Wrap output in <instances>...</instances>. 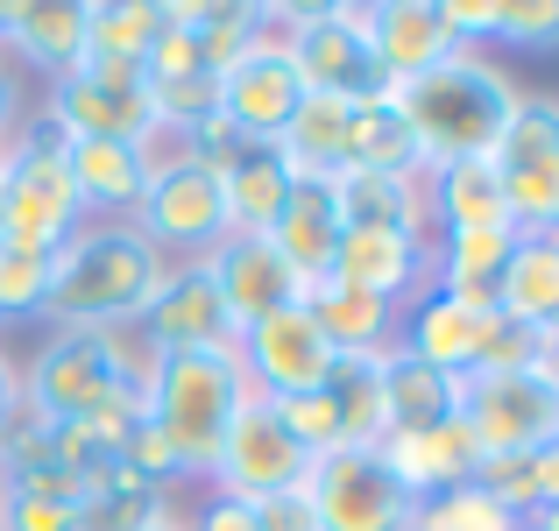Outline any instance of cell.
I'll return each mask as SVG.
<instances>
[{"instance_id": "cell-15", "label": "cell", "mask_w": 559, "mask_h": 531, "mask_svg": "<svg viewBox=\"0 0 559 531\" xmlns=\"http://www.w3.org/2000/svg\"><path fill=\"white\" fill-rule=\"evenodd\" d=\"M135 333L156 354H213V347H234V319H227V305H219L205 262H170L164 284H156V298L142 305Z\"/></svg>"}, {"instance_id": "cell-44", "label": "cell", "mask_w": 559, "mask_h": 531, "mask_svg": "<svg viewBox=\"0 0 559 531\" xmlns=\"http://www.w3.org/2000/svg\"><path fill=\"white\" fill-rule=\"evenodd\" d=\"M14 404H22V368H14L8 347H0V425L14 418Z\"/></svg>"}, {"instance_id": "cell-11", "label": "cell", "mask_w": 559, "mask_h": 531, "mask_svg": "<svg viewBox=\"0 0 559 531\" xmlns=\"http://www.w3.org/2000/svg\"><path fill=\"white\" fill-rule=\"evenodd\" d=\"M298 489H305V504H312L319 531H411V518H418V504H411L404 482L382 468L376 447L319 453Z\"/></svg>"}, {"instance_id": "cell-6", "label": "cell", "mask_w": 559, "mask_h": 531, "mask_svg": "<svg viewBox=\"0 0 559 531\" xmlns=\"http://www.w3.org/2000/svg\"><path fill=\"white\" fill-rule=\"evenodd\" d=\"M276 43H284L290 71H298L305 99H341V107L390 99V79H382L376 43H369V8H355V0L284 8L276 14Z\"/></svg>"}, {"instance_id": "cell-29", "label": "cell", "mask_w": 559, "mask_h": 531, "mask_svg": "<svg viewBox=\"0 0 559 531\" xmlns=\"http://www.w3.org/2000/svg\"><path fill=\"white\" fill-rule=\"evenodd\" d=\"M425 205H432V234H475V227H510L503 185H496L489 156L425 170Z\"/></svg>"}, {"instance_id": "cell-43", "label": "cell", "mask_w": 559, "mask_h": 531, "mask_svg": "<svg viewBox=\"0 0 559 531\" xmlns=\"http://www.w3.org/2000/svg\"><path fill=\"white\" fill-rule=\"evenodd\" d=\"M22 128V71L8 64V50H0V142Z\"/></svg>"}, {"instance_id": "cell-18", "label": "cell", "mask_w": 559, "mask_h": 531, "mask_svg": "<svg viewBox=\"0 0 559 531\" xmlns=\"http://www.w3.org/2000/svg\"><path fill=\"white\" fill-rule=\"evenodd\" d=\"M489 312H496V305H467V298H453V291L425 284L418 298L396 312V347L467 382V368H475V347H481V333H489Z\"/></svg>"}, {"instance_id": "cell-23", "label": "cell", "mask_w": 559, "mask_h": 531, "mask_svg": "<svg viewBox=\"0 0 559 531\" xmlns=\"http://www.w3.org/2000/svg\"><path fill=\"white\" fill-rule=\"evenodd\" d=\"M0 50H8V64L36 71L43 85L64 79L85 57V0H14Z\"/></svg>"}, {"instance_id": "cell-42", "label": "cell", "mask_w": 559, "mask_h": 531, "mask_svg": "<svg viewBox=\"0 0 559 531\" xmlns=\"http://www.w3.org/2000/svg\"><path fill=\"white\" fill-rule=\"evenodd\" d=\"M255 531H319V518L305 504V489H284V496H262L255 504Z\"/></svg>"}, {"instance_id": "cell-13", "label": "cell", "mask_w": 559, "mask_h": 531, "mask_svg": "<svg viewBox=\"0 0 559 531\" xmlns=\"http://www.w3.org/2000/svg\"><path fill=\"white\" fill-rule=\"evenodd\" d=\"M305 468H312V453L290 439V425L276 418V404L270 397H248L241 418H234V433H227V447H219V461H213V475H205V489L262 504V496L298 489Z\"/></svg>"}, {"instance_id": "cell-10", "label": "cell", "mask_w": 559, "mask_h": 531, "mask_svg": "<svg viewBox=\"0 0 559 531\" xmlns=\"http://www.w3.org/2000/svg\"><path fill=\"white\" fill-rule=\"evenodd\" d=\"M461 425L481 453H538L559 439V376L546 362L461 382Z\"/></svg>"}, {"instance_id": "cell-37", "label": "cell", "mask_w": 559, "mask_h": 531, "mask_svg": "<svg viewBox=\"0 0 559 531\" xmlns=\"http://www.w3.org/2000/svg\"><path fill=\"white\" fill-rule=\"evenodd\" d=\"M43 298H50V256H43V248L0 241V327L43 319Z\"/></svg>"}, {"instance_id": "cell-27", "label": "cell", "mask_w": 559, "mask_h": 531, "mask_svg": "<svg viewBox=\"0 0 559 531\" xmlns=\"http://www.w3.org/2000/svg\"><path fill=\"white\" fill-rule=\"evenodd\" d=\"M305 312L319 319V333L333 341V354H390L396 347V305L341 284V276L305 284Z\"/></svg>"}, {"instance_id": "cell-12", "label": "cell", "mask_w": 559, "mask_h": 531, "mask_svg": "<svg viewBox=\"0 0 559 531\" xmlns=\"http://www.w3.org/2000/svg\"><path fill=\"white\" fill-rule=\"evenodd\" d=\"M234 362H241V376H248L255 397L284 404V397L319 390L341 354H333V341L319 333V319L305 312V298H298V305H284V312H270V319L234 333Z\"/></svg>"}, {"instance_id": "cell-19", "label": "cell", "mask_w": 559, "mask_h": 531, "mask_svg": "<svg viewBox=\"0 0 559 531\" xmlns=\"http://www.w3.org/2000/svg\"><path fill=\"white\" fill-rule=\"evenodd\" d=\"M369 43H376V64L390 79V93L439 71L447 57H461L439 0H369Z\"/></svg>"}, {"instance_id": "cell-7", "label": "cell", "mask_w": 559, "mask_h": 531, "mask_svg": "<svg viewBox=\"0 0 559 531\" xmlns=\"http://www.w3.org/2000/svg\"><path fill=\"white\" fill-rule=\"evenodd\" d=\"M43 121L64 142H142V150H164L150 71L114 64V57H79L64 79L43 85Z\"/></svg>"}, {"instance_id": "cell-33", "label": "cell", "mask_w": 559, "mask_h": 531, "mask_svg": "<svg viewBox=\"0 0 559 531\" xmlns=\"http://www.w3.org/2000/svg\"><path fill=\"white\" fill-rule=\"evenodd\" d=\"M170 8L164 0H85V57H114V64H150L164 43Z\"/></svg>"}, {"instance_id": "cell-34", "label": "cell", "mask_w": 559, "mask_h": 531, "mask_svg": "<svg viewBox=\"0 0 559 531\" xmlns=\"http://www.w3.org/2000/svg\"><path fill=\"white\" fill-rule=\"evenodd\" d=\"M347 114L341 99H305L290 114V128L276 135V156H284L298 177H341L347 170Z\"/></svg>"}, {"instance_id": "cell-38", "label": "cell", "mask_w": 559, "mask_h": 531, "mask_svg": "<svg viewBox=\"0 0 559 531\" xmlns=\"http://www.w3.org/2000/svg\"><path fill=\"white\" fill-rule=\"evenodd\" d=\"M538 362H546V333H532V327H518V319L489 312V333H481L475 368H467V376H510V368H538Z\"/></svg>"}, {"instance_id": "cell-31", "label": "cell", "mask_w": 559, "mask_h": 531, "mask_svg": "<svg viewBox=\"0 0 559 531\" xmlns=\"http://www.w3.org/2000/svg\"><path fill=\"white\" fill-rule=\"evenodd\" d=\"M298 170L276 156V142H248L227 170H219V191H227V227L234 234H270L276 213H284Z\"/></svg>"}, {"instance_id": "cell-21", "label": "cell", "mask_w": 559, "mask_h": 531, "mask_svg": "<svg viewBox=\"0 0 559 531\" xmlns=\"http://www.w3.org/2000/svg\"><path fill=\"white\" fill-rule=\"evenodd\" d=\"M341 191H333V177H298L284 199V213H276L270 227V248L290 262V276L298 284H319V276H333V256H341Z\"/></svg>"}, {"instance_id": "cell-45", "label": "cell", "mask_w": 559, "mask_h": 531, "mask_svg": "<svg viewBox=\"0 0 559 531\" xmlns=\"http://www.w3.org/2000/svg\"><path fill=\"white\" fill-rule=\"evenodd\" d=\"M538 504H559V439L538 447Z\"/></svg>"}, {"instance_id": "cell-20", "label": "cell", "mask_w": 559, "mask_h": 531, "mask_svg": "<svg viewBox=\"0 0 559 531\" xmlns=\"http://www.w3.org/2000/svg\"><path fill=\"white\" fill-rule=\"evenodd\" d=\"M85 504H93V482L50 453L0 468V531H85Z\"/></svg>"}, {"instance_id": "cell-8", "label": "cell", "mask_w": 559, "mask_h": 531, "mask_svg": "<svg viewBox=\"0 0 559 531\" xmlns=\"http://www.w3.org/2000/svg\"><path fill=\"white\" fill-rule=\"evenodd\" d=\"M128 227H135L164 262H205L234 234L219 170L191 164L178 150H156V170H150V185H142V205L128 213Z\"/></svg>"}, {"instance_id": "cell-22", "label": "cell", "mask_w": 559, "mask_h": 531, "mask_svg": "<svg viewBox=\"0 0 559 531\" xmlns=\"http://www.w3.org/2000/svg\"><path fill=\"white\" fill-rule=\"evenodd\" d=\"M376 453H382V468L404 482L411 504L453 489V482H475V461H481V447L467 439L461 418H453V425H418V433H382Z\"/></svg>"}, {"instance_id": "cell-5", "label": "cell", "mask_w": 559, "mask_h": 531, "mask_svg": "<svg viewBox=\"0 0 559 531\" xmlns=\"http://www.w3.org/2000/svg\"><path fill=\"white\" fill-rule=\"evenodd\" d=\"M79 227L85 205L64 164V135L43 114H22V128L0 142V241L57 256Z\"/></svg>"}, {"instance_id": "cell-39", "label": "cell", "mask_w": 559, "mask_h": 531, "mask_svg": "<svg viewBox=\"0 0 559 531\" xmlns=\"http://www.w3.org/2000/svg\"><path fill=\"white\" fill-rule=\"evenodd\" d=\"M503 50H559V0H503Z\"/></svg>"}, {"instance_id": "cell-3", "label": "cell", "mask_w": 559, "mask_h": 531, "mask_svg": "<svg viewBox=\"0 0 559 531\" xmlns=\"http://www.w3.org/2000/svg\"><path fill=\"white\" fill-rule=\"evenodd\" d=\"M248 376L241 362H234V347H213V354H156V376H150V397H142V411H150V425L170 439V453H178L185 482L213 475L219 447H227L234 418H241L248 404Z\"/></svg>"}, {"instance_id": "cell-9", "label": "cell", "mask_w": 559, "mask_h": 531, "mask_svg": "<svg viewBox=\"0 0 559 531\" xmlns=\"http://www.w3.org/2000/svg\"><path fill=\"white\" fill-rule=\"evenodd\" d=\"M489 164L503 185L510 227L559 234V93H518V114H510Z\"/></svg>"}, {"instance_id": "cell-26", "label": "cell", "mask_w": 559, "mask_h": 531, "mask_svg": "<svg viewBox=\"0 0 559 531\" xmlns=\"http://www.w3.org/2000/svg\"><path fill=\"white\" fill-rule=\"evenodd\" d=\"M382 418H390V433L453 425V418H461V376H447V368L390 347V354H382Z\"/></svg>"}, {"instance_id": "cell-30", "label": "cell", "mask_w": 559, "mask_h": 531, "mask_svg": "<svg viewBox=\"0 0 559 531\" xmlns=\"http://www.w3.org/2000/svg\"><path fill=\"white\" fill-rule=\"evenodd\" d=\"M319 404L333 418V453L341 447H376L390 433L382 418V354H341L319 382Z\"/></svg>"}, {"instance_id": "cell-14", "label": "cell", "mask_w": 559, "mask_h": 531, "mask_svg": "<svg viewBox=\"0 0 559 531\" xmlns=\"http://www.w3.org/2000/svg\"><path fill=\"white\" fill-rule=\"evenodd\" d=\"M276 14L284 8H262V36L219 71V99H213L248 142H276L290 128V114L305 107V85H298V71H290L284 43H276Z\"/></svg>"}, {"instance_id": "cell-32", "label": "cell", "mask_w": 559, "mask_h": 531, "mask_svg": "<svg viewBox=\"0 0 559 531\" xmlns=\"http://www.w3.org/2000/svg\"><path fill=\"white\" fill-rule=\"evenodd\" d=\"M518 248V227H475V234H432V284L467 305H496L503 262Z\"/></svg>"}, {"instance_id": "cell-2", "label": "cell", "mask_w": 559, "mask_h": 531, "mask_svg": "<svg viewBox=\"0 0 559 531\" xmlns=\"http://www.w3.org/2000/svg\"><path fill=\"white\" fill-rule=\"evenodd\" d=\"M170 262L142 241L128 220H85L64 248L50 256V298L43 319L50 327H85V333H114L135 327L142 305L156 298Z\"/></svg>"}, {"instance_id": "cell-1", "label": "cell", "mask_w": 559, "mask_h": 531, "mask_svg": "<svg viewBox=\"0 0 559 531\" xmlns=\"http://www.w3.org/2000/svg\"><path fill=\"white\" fill-rule=\"evenodd\" d=\"M518 93L524 85L496 64L489 50H461L447 57L439 71L396 85V114L411 128V150H418V170H439V164H467V156H496L510 114H518Z\"/></svg>"}, {"instance_id": "cell-25", "label": "cell", "mask_w": 559, "mask_h": 531, "mask_svg": "<svg viewBox=\"0 0 559 531\" xmlns=\"http://www.w3.org/2000/svg\"><path fill=\"white\" fill-rule=\"evenodd\" d=\"M341 220L347 227H390V234H432L425 170H341Z\"/></svg>"}, {"instance_id": "cell-4", "label": "cell", "mask_w": 559, "mask_h": 531, "mask_svg": "<svg viewBox=\"0 0 559 531\" xmlns=\"http://www.w3.org/2000/svg\"><path fill=\"white\" fill-rule=\"evenodd\" d=\"M156 347L135 327L85 333V327H50V341L36 347V362L22 368V404H36L43 418H85L107 397H150Z\"/></svg>"}, {"instance_id": "cell-40", "label": "cell", "mask_w": 559, "mask_h": 531, "mask_svg": "<svg viewBox=\"0 0 559 531\" xmlns=\"http://www.w3.org/2000/svg\"><path fill=\"white\" fill-rule=\"evenodd\" d=\"M439 14H447L461 50H489L496 28H503V0H439Z\"/></svg>"}, {"instance_id": "cell-35", "label": "cell", "mask_w": 559, "mask_h": 531, "mask_svg": "<svg viewBox=\"0 0 559 531\" xmlns=\"http://www.w3.org/2000/svg\"><path fill=\"white\" fill-rule=\"evenodd\" d=\"M347 170H418L396 99H369V107L347 114Z\"/></svg>"}, {"instance_id": "cell-24", "label": "cell", "mask_w": 559, "mask_h": 531, "mask_svg": "<svg viewBox=\"0 0 559 531\" xmlns=\"http://www.w3.org/2000/svg\"><path fill=\"white\" fill-rule=\"evenodd\" d=\"M64 164L85 220H128L156 170V150H142V142H64Z\"/></svg>"}, {"instance_id": "cell-41", "label": "cell", "mask_w": 559, "mask_h": 531, "mask_svg": "<svg viewBox=\"0 0 559 531\" xmlns=\"http://www.w3.org/2000/svg\"><path fill=\"white\" fill-rule=\"evenodd\" d=\"M185 531H255V504L241 496H219V489H199V504L178 510Z\"/></svg>"}, {"instance_id": "cell-16", "label": "cell", "mask_w": 559, "mask_h": 531, "mask_svg": "<svg viewBox=\"0 0 559 531\" xmlns=\"http://www.w3.org/2000/svg\"><path fill=\"white\" fill-rule=\"evenodd\" d=\"M205 276H213V291H219V305H227L234 333L305 298V284L290 276V262L270 248V234H227V241L205 256Z\"/></svg>"}, {"instance_id": "cell-46", "label": "cell", "mask_w": 559, "mask_h": 531, "mask_svg": "<svg viewBox=\"0 0 559 531\" xmlns=\"http://www.w3.org/2000/svg\"><path fill=\"white\" fill-rule=\"evenodd\" d=\"M524 531H559V504H538L532 518H524Z\"/></svg>"}, {"instance_id": "cell-47", "label": "cell", "mask_w": 559, "mask_h": 531, "mask_svg": "<svg viewBox=\"0 0 559 531\" xmlns=\"http://www.w3.org/2000/svg\"><path fill=\"white\" fill-rule=\"evenodd\" d=\"M142 531H185V524H178V510H164V518H150Z\"/></svg>"}, {"instance_id": "cell-28", "label": "cell", "mask_w": 559, "mask_h": 531, "mask_svg": "<svg viewBox=\"0 0 559 531\" xmlns=\"http://www.w3.org/2000/svg\"><path fill=\"white\" fill-rule=\"evenodd\" d=\"M496 312L532 333H559V234H518L496 284Z\"/></svg>"}, {"instance_id": "cell-36", "label": "cell", "mask_w": 559, "mask_h": 531, "mask_svg": "<svg viewBox=\"0 0 559 531\" xmlns=\"http://www.w3.org/2000/svg\"><path fill=\"white\" fill-rule=\"evenodd\" d=\"M411 531H524V518L503 510L481 482H453V489L425 496L418 518H411Z\"/></svg>"}, {"instance_id": "cell-17", "label": "cell", "mask_w": 559, "mask_h": 531, "mask_svg": "<svg viewBox=\"0 0 559 531\" xmlns=\"http://www.w3.org/2000/svg\"><path fill=\"white\" fill-rule=\"evenodd\" d=\"M333 276L369 298L396 305L404 312L425 284H432V234H390V227H347L341 256H333Z\"/></svg>"}]
</instances>
